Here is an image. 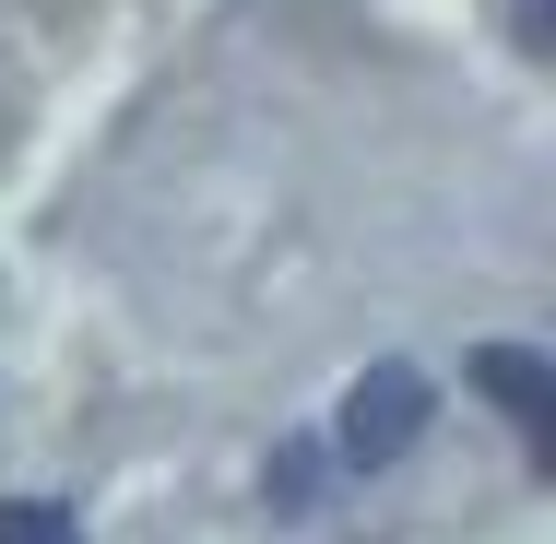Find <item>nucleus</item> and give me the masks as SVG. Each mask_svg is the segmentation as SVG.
<instances>
[{"label":"nucleus","instance_id":"nucleus-3","mask_svg":"<svg viewBox=\"0 0 556 544\" xmlns=\"http://www.w3.org/2000/svg\"><path fill=\"white\" fill-rule=\"evenodd\" d=\"M0 544H84V509H60V497H0Z\"/></svg>","mask_w":556,"mask_h":544},{"label":"nucleus","instance_id":"nucleus-2","mask_svg":"<svg viewBox=\"0 0 556 544\" xmlns=\"http://www.w3.org/2000/svg\"><path fill=\"white\" fill-rule=\"evenodd\" d=\"M473 391L533 438V450H556V367H545V355H521V343H473Z\"/></svg>","mask_w":556,"mask_h":544},{"label":"nucleus","instance_id":"nucleus-4","mask_svg":"<svg viewBox=\"0 0 556 544\" xmlns=\"http://www.w3.org/2000/svg\"><path fill=\"white\" fill-rule=\"evenodd\" d=\"M308 485H320V450H285V461H273V497H285V509H308Z\"/></svg>","mask_w":556,"mask_h":544},{"label":"nucleus","instance_id":"nucleus-1","mask_svg":"<svg viewBox=\"0 0 556 544\" xmlns=\"http://www.w3.org/2000/svg\"><path fill=\"white\" fill-rule=\"evenodd\" d=\"M427 403H439V391H427V367H403V355H391V367H367V379L343 391L332 450L355 461V473H379V461H403V450L427 438Z\"/></svg>","mask_w":556,"mask_h":544}]
</instances>
